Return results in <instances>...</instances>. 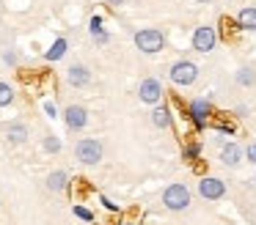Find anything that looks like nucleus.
<instances>
[{
  "instance_id": "f257e3e1",
  "label": "nucleus",
  "mask_w": 256,
  "mask_h": 225,
  "mask_svg": "<svg viewBox=\"0 0 256 225\" xmlns=\"http://www.w3.org/2000/svg\"><path fill=\"white\" fill-rule=\"evenodd\" d=\"M184 113H188L190 124L196 126V132H204L206 126L212 124V115H215V104H212L206 96H196V99H190V102H188Z\"/></svg>"
},
{
  "instance_id": "f03ea898",
  "label": "nucleus",
  "mask_w": 256,
  "mask_h": 225,
  "mask_svg": "<svg viewBox=\"0 0 256 225\" xmlns=\"http://www.w3.org/2000/svg\"><path fill=\"white\" fill-rule=\"evenodd\" d=\"M132 41L144 55H157L166 49V33L157 30V27H140V30H135Z\"/></svg>"
},
{
  "instance_id": "7ed1b4c3",
  "label": "nucleus",
  "mask_w": 256,
  "mask_h": 225,
  "mask_svg": "<svg viewBox=\"0 0 256 225\" xmlns=\"http://www.w3.org/2000/svg\"><path fill=\"white\" fill-rule=\"evenodd\" d=\"M102 143L96 140V137H80L78 143H74V157H78L80 165H100L102 162Z\"/></svg>"
},
{
  "instance_id": "20e7f679",
  "label": "nucleus",
  "mask_w": 256,
  "mask_h": 225,
  "mask_svg": "<svg viewBox=\"0 0 256 225\" xmlns=\"http://www.w3.org/2000/svg\"><path fill=\"white\" fill-rule=\"evenodd\" d=\"M168 80L179 88H190L198 80V66H196L193 60H184V58L176 60V63H171V69H168Z\"/></svg>"
},
{
  "instance_id": "39448f33",
  "label": "nucleus",
  "mask_w": 256,
  "mask_h": 225,
  "mask_svg": "<svg viewBox=\"0 0 256 225\" xmlns=\"http://www.w3.org/2000/svg\"><path fill=\"white\" fill-rule=\"evenodd\" d=\"M190 190L184 184H168L166 190H162V206L168 209V212H184V209L190 206Z\"/></svg>"
},
{
  "instance_id": "423d86ee",
  "label": "nucleus",
  "mask_w": 256,
  "mask_h": 225,
  "mask_svg": "<svg viewBox=\"0 0 256 225\" xmlns=\"http://www.w3.org/2000/svg\"><path fill=\"white\" fill-rule=\"evenodd\" d=\"M190 44H193L196 52H212L218 47V27L212 25H198L190 36Z\"/></svg>"
},
{
  "instance_id": "0eeeda50",
  "label": "nucleus",
  "mask_w": 256,
  "mask_h": 225,
  "mask_svg": "<svg viewBox=\"0 0 256 225\" xmlns=\"http://www.w3.org/2000/svg\"><path fill=\"white\" fill-rule=\"evenodd\" d=\"M162 96H166V91H162V82L157 80V77H146V80H140V85H138V99H140L144 104L157 107V104L162 102Z\"/></svg>"
},
{
  "instance_id": "6e6552de",
  "label": "nucleus",
  "mask_w": 256,
  "mask_h": 225,
  "mask_svg": "<svg viewBox=\"0 0 256 225\" xmlns=\"http://www.w3.org/2000/svg\"><path fill=\"white\" fill-rule=\"evenodd\" d=\"M198 195L204 201H220L226 198V181L218 176H201L198 179Z\"/></svg>"
},
{
  "instance_id": "1a4fd4ad",
  "label": "nucleus",
  "mask_w": 256,
  "mask_h": 225,
  "mask_svg": "<svg viewBox=\"0 0 256 225\" xmlns=\"http://www.w3.org/2000/svg\"><path fill=\"white\" fill-rule=\"evenodd\" d=\"M64 124H66L69 132H80L88 126V110L83 107V104H69L66 110H64Z\"/></svg>"
},
{
  "instance_id": "9d476101",
  "label": "nucleus",
  "mask_w": 256,
  "mask_h": 225,
  "mask_svg": "<svg viewBox=\"0 0 256 225\" xmlns=\"http://www.w3.org/2000/svg\"><path fill=\"white\" fill-rule=\"evenodd\" d=\"M218 159H220L226 168H237V165L245 159V148L240 146L237 140H228V143H223V146H220V157H218Z\"/></svg>"
},
{
  "instance_id": "9b49d317",
  "label": "nucleus",
  "mask_w": 256,
  "mask_h": 225,
  "mask_svg": "<svg viewBox=\"0 0 256 225\" xmlns=\"http://www.w3.org/2000/svg\"><path fill=\"white\" fill-rule=\"evenodd\" d=\"M3 135H6L8 146H22V143H28L30 129H28V124H22V121H12V124L3 126Z\"/></svg>"
},
{
  "instance_id": "f8f14e48",
  "label": "nucleus",
  "mask_w": 256,
  "mask_h": 225,
  "mask_svg": "<svg viewBox=\"0 0 256 225\" xmlns=\"http://www.w3.org/2000/svg\"><path fill=\"white\" fill-rule=\"evenodd\" d=\"M66 82L72 88H86L91 82V71H88V66L86 63H72L66 69Z\"/></svg>"
},
{
  "instance_id": "ddd939ff",
  "label": "nucleus",
  "mask_w": 256,
  "mask_h": 225,
  "mask_svg": "<svg viewBox=\"0 0 256 225\" xmlns=\"http://www.w3.org/2000/svg\"><path fill=\"white\" fill-rule=\"evenodd\" d=\"M152 124L157 126V129H171L174 126V113L168 104H157L154 110H152Z\"/></svg>"
},
{
  "instance_id": "4468645a",
  "label": "nucleus",
  "mask_w": 256,
  "mask_h": 225,
  "mask_svg": "<svg viewBox=\"0 0 256 225\" xmlns=\"http://www.w3.org/2000/svg\"><path fill=\"white\" fill-rule=\"evenodd\" d=\"M69 173L66 170H52L50 176H47V190L50 192H66L69 190Z\"/></svg>"
},
{
  "instance_id": "2eb2a0df",
  "label": "nucleus",
  "mask_w": 256,
  "mask_h": 225,
  "mask_svg": "<svg viewBox=\"0 0 256 225\" xmlns=\"http://www.w3.org/2000/svg\"><path fill=\"white\" fill-rule=\"evenodd\" d=\"M237 27L240 30H256V5H245L237 11Z\"/></svg>"
},
{
  "instance_id": "dca6fc26",
  "label": "nucleus",
  "mask_w": 256,
  "mask_h": 225,
  "mask_svg": "<svg viewBox=\"0 0 256 225\" xmlns=\"http://www.w3.org/2000/svg\"><path fill=\"white\" fill-rule=\"evenodd\" d=\"M66 52H69V41L64 36H58L56 41L50 44V49L44 52V60H47V63H56V60H61Z\"/></svg>"
},
{
  "instance_id": "f3484780",
  "label": "nucleus",
  "mask_w": 256,
  "mask_h": 225,
  "mask_svg": "<svg viewBox=\"0 0 256 225\" xmlns=\"http://www.w3.org/2000/svg\"><path fill=\"white\" fill-rule=\"evenodd\" d=\"M182 159H184L188 165L198 162V159H201V143H196V140L184 143V148H182Z\"/></svg>"
},
{
  "instance_id": "a211bd4d",
  "label": "nucleus",
  "mask_w": 256,
  "mask_h": 225,
  "mask_svg": "<svg viewBox=\"0 0 256 225\" xmlns=\"http://www.w3.org/2000/svg\"><path fill=\"white\" fill-rule=\"evenodd\" d=\"M234 80H237V85H242V88H250V85H256V71L250 69V66H242V69H237V74H234Z\"/></svg>"
},
{
  "instance_id": "6ab92c4d",
  "label": "nucleus",
  "mask_w": 256,
  "mask_h": 225,
  "mask_svg": "<svg viewBox=\"0 0 256 225\" xmlns=\"http://www.w3.org/2000/svg\"><path fill=\"white\" fill-rule=\"evenodd\" d=\"M14 99H17L14 88L8 85V82H3V80H0V110H3V107H8V104H12Z\"/></svg>"
},
{
  "instance_id": "aec40b11",
  "label": "nucleus",
  "mask_w": 256,
  "mask_h": 225,
  "mask_svg": "<svg viewBox=\"0 0 256 225\" xmlns=\"http://www.w3.org/2000/svg\"><path fill=\"white\" fill-rule=\"evenodd\" d=\"M42 146H44V151H47V154H58V151H61V146H64V143H61V137H58V135L47 132V135H44V140H42Z\"/></svg>"
},
{
  "instance_id": "412c9836",
  "label": "nucleus",
  "mask_w": 256,
  "mask_h": 225,
  "mask_svg": "<svg viewBox=\"0 0 256 225\" xmlns=\"http://www.w3.org/2000/svg\"><path fill=\"white\" fill-rule=\"evenodd\" d=\"M72 214L78 220H83V223H94V220H96L94 212H91L88 206H83V203H72Z\"/></svg>"
},
{
  "instance_id": "4be33fe9",
  "label": "nucleus",
  "mask_w": 256,
  "mask_h": 225,
  "mask_svg": "<svg viewBox=\"0 0 256 225\" xmlns=\"http://www.w3.org/2000/svg\"><path fill=\"white\" fill-rule=\"evenodd\" d=\"M102 30H105V22H102L100 14H94L88 19V33H91V36H96V33H102Z\"/></svg>"
},
{
  "instance_id": "5701e85b",
  "label": "nucleus",
  "mask_w": 256,
  "mask_h": 225,
  "mask_svg": "<svg viewBox=\"0 0 256 225\" xmlns=\"http://www.w3.org/2000/svg\"><path fill=\"white\" fill-rule=\"evenodd\" d=\"M218 135H237V124H232V121H220V124H215Z\"/></svg>"
},
{
  "instance_id": "b1692460",
  "label": "nucleus",
  "mask_w": 256,
  "mask_h": 225,
  "mask_svg": "<svg viewBox=\"0 0 256 225\" xmlns=\"http://www.w3.org/2000/svg\"><path fill=\"white\" fill-rule=\"evenodd\" d=\"M100 203H102V209H108L110 214H118V212H122V209H118V203H113L108 195H100Z\"/></svg>"
},
{
  "instance_id": "393cba45",
  "label": "nucleus",
  "mask_w": 256,
  "mask_h": 225,
  "mask_svg": "<svg viewBox=\"0 0 256 225\" xmlns=\"http://www.w3.org/2000/svg\"><path fill=\"white\" fill-rule=\"evenodd\" d=\"M245 159H248L250 165H256V143H248V146H245Z\"/></svg>"
},
{
  "instance_id": "a878e982",
  "label": "nucleus",
  "mask_w": 256,
  "mask_h": 225,
  "mask_svg": "<svg viewBox=\"0 0 256 225\" xmlns=\"http://www.w3.org/2000/svg\"><path fill=\"white\" fill-rule=\"evenodd\" d=\"M3 63L14 66V63H17V52H14V49H6V52H3Z\"/></svg>"
},
{
  "instance_id": "bb28decb",
  "label": "nucleus",
  "mask_w": 256,
  "mask_h": 225,
  "mask_svg": "<svg viewBox=\"0 0 256 225\" xmlns=\"http://www.w3.org/2000/svg\"><path fill=\"white\" fill-rule=\"evenodd\" d=\"M44 113H47V118H58V107H56V102H44Z\"/></svg>"
},
{
  "instance_id": "cd10ccee",
  "label": "nucleus",
  "mask_w": 256,
  "mask_h": 225,
  "mask_svg": "<svg viewBox=\"0 0 256 225\" xmlns=\"http://www.w3.org/2000/svg\"><path fill=\"white\" fill-rule=\"evenodd\" d=\"M91 38H94V41L102 47V44H108V41H110V33H108V30H102V33H96V36H91Z\"/></svg>"
},
{
  "instance_id": "c85d7f7f",
  "label": "nucleus",
  "mask_w": 256,
  "mask_h": 225,
  "mask_svg": "<svg viewBox=\"0 0 256 225\" xmlns=\"http://www.w3.org/2000/svg\"><path fill=\"white\" fill-rule=\"evenodd\" d=\"M234 115H237V118H248V107H245V104H237V107H234Z\"/></svg>"
},
{
  "instance_id": "c756f323",
  "label": "nucleus",
  "mask_w": 256,
  "mask_h": 225,
  "mask_svg": "<svg viewBox=\"0 0 256 225\" xmlns=\"http://www.w3.org/2000/svg\"><path fill=\"white\" fill-rule=\"evenodd\" d=\"M108 5H113V8H118V5H124V0H105Z\"/></svg>"
},
{
  "instance_id": "7c9ffc66",
  "label": "nucleus",
  "mask_w": 256,
  "mask_h": 225,
  "mask_svg": "<svg viewBox=\"0 0 256 225\" xmlns=\"http://www.w3.org/2000/svg\"><path fill=\"white\" fill-rule=\"evenodd\" d=\"M196 3H201V5H204V3H212V0H196Z\"/></svg>"
},
{
  "instance_id": "2f4dec72",
  "label": "nucleus",
  "mask_w": 256,
  "mask_h": 225,
  "mask_svg": "<svg viewBox=\"0 0 256 225\" xmlns=\"http://www.w3.org/2000/svg\"><path fill=\"white\" fill-rule=\"evenodd\" d=\"M122 225H132V223H122Z\"/></svg>"
}]
</instances>
